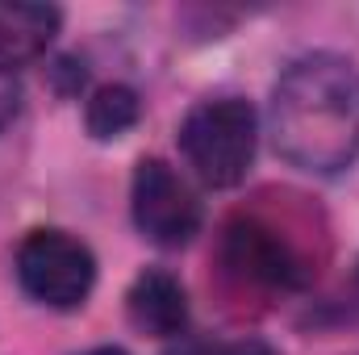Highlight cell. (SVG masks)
<instances>
[{"label":"cell","instance_id":"obj_10","mask_svg":"<svg viewBox=\"0 0 359 355\" xmlns=\"http://www.w3.org/2000/svg\"><path fill=\"white\" fill-rule=\"evenodd\" d=\"M222 355H280L271 343H264V339H238V343H230Z\"/></svg>","mask_w":359,"mask_h":355},{"label":"cell","instance_id":"obj_6","mask_svg":"<svg viewBox=\"0 0 359 355\" xmlns=\"http://www.w3.org/2000/svg\"><path fill=\"white\" fill-rule=\"evenodd\" d=\"M126 318L147 339H176L188 326V293L168 267H142L126 288Z\"/></svg>","mask_w":359,"mask_h":355},{"label":"cell","instance_id":"obj_4","mask_svg":"<svg viewBox=\"0 0 359 355\" xmlns=\"http://www.w3.org/2000/svg\"><path fill=\"white\" fill-rule=\"evenodd\" d=\"M130 217L134 230L163 247V251H180L201 234V201L188 188V180L180 176L168 159H138L134 180H130Z\"/></svg>","mask_w":359,"mask_h":355},{"label":"cell","instance_id":"obj_7","mask_svg":"<svg viewBox=\"0 0 359 355\" xmlns=\"http://www.w3.org/2000/svg\"><path fill=\"white\" fill-rule=\"evenodd\" d=\"M63 13L55 4H0V72L38 59L59 34Z\"/></svg>","mask_w":359,"mask_h":355},{"label":"cell","instance_id":"obj_9","mask_svg":"<svg viewBox=\"0 0 359 355\" xmlns=\"http://www.w3.org/2000/svg\"><path fill=\"white\" fill-rule=\"evenodd\" d=\"M17 109H21V88L8 72H0V130L17 117Z\"/></svg>","mask_w":359,"mask_h":355},{"label":"cell","instance_id":"obj_2","mask_svg":"<svg viewBox=\"0 0 359 355\" xmlns=\"http://www.w3.org/2000/svg\"><path fill=\"white\" fill-rule=\"evenodd\" d=\"M259 113L243 96H213L184 113L180 155L205 188H238L255 168Z\"/></svg>","mask_w":359,"mask_h":355},{"label":"cell","instance_id":"obj_11","mask_svg":"<svg viewBox=\"0 0 359 355\" xmlns=\"http://www.w3.org/2000/svg\"><path fill=\"white\" fill-rule=\"evenodd\" d=\"M84 355H126L121 347H92V351H84Z\"/></svg>","mask_w":359,"mask_h":355},{"label":"cell","instance_id":"obj_8","mask_svg":"<svg viewBox=\"0 0 359 355\" xmlns=\"http://www.w3.org/2000/svg\"><path fill=\"white\" fill-rule=\"evenodd\" d=\"M142 121V96L130 84H100L92 88L88 105H84V130L96 142H117L126 138L134 126Z\"/></svg>","mask_w":359,"mask_h":355},{"label":"cell","instance_id":"obj_1","mask_svg":"<svg viewBox=\"0 0 359 355\" xmlns=\"http://www.w3.org/2000/svg\"><path fill=\"white\" fill-rule=\"evenodd\" d=\"M271 142L309 176H339L359 159V67L318 51L284 67L271 88Z\"/></svg>","mask_w":359,"mask_h":355},{"label":"cell","instance_id":"obj_5","mask_svg":"<svg viewBox=\"0 0 359 355\" xmlns=\"http://www.w3.org/2000/svg\"><path fill=\"white\" fill-rule=\"evenodd\" d=\"M226 267L259 288H292L301 280V260L284 234H276L259 217H234L222 234Z\"/></svg>","mask_w":359,"mask_h":355},{"label":"cell","instance_id":"obj_3","mask_svg":"<svg viewBox=\"0 0 359 355\" xmlns=\"http://www.w3.org/2000/svg\"><path fill=\"white\" fill-rule=\"evenodd\" d=\"M17 284L46 309H80L96 288V255L84 239L38 226L17 243Z\"/></svg>","mask_w":359,"mask_h":355}]
</instances>
